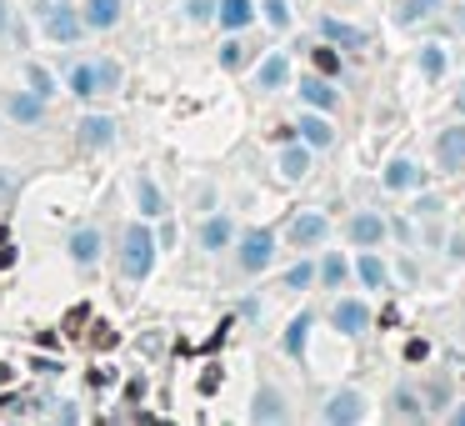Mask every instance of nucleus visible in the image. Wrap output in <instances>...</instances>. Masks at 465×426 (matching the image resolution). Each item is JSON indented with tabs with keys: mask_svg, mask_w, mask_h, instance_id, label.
Returning <instances> with one entry per match:
<instances>
[{
	"mask_svg": "<svg viewBox=\"0 0 465 426\" xmlns=\"http://www.w3.org/2000/svg\"><path fill=\"white\" fill-rule=\"evenodd\" d=\"M366 411H361V396L356 391H340V396H330V406H325V421H361Z\"/></svg>",
	"mask_w": 465,
	"mask_h": 426,
	"instance_id": "9b49d317",
	"label": "nucleus"
},
{
	"mask_svg": "<svg viewBox=\"0 0 465 426\" xmlns=\"http://www.w3.org/2000/svg\"><path fill=\"white\" fill-rule=\"evenodd\" d=\"M11 196H16V176L0 171V201H11Z\"/></svg>",
	"mask_w": 465,
	"mask_h": 426,
	"instance_id": "ea45409f",
	"label": "nucleus"
},
{
	"mask_svg": "<svg viewBox=\"0 0 465 426\" xmlns=\"http://www.w3.org/2000/svg\"><path fill=\"white\" fill-rule=\"evenodd\" d=\"M366 321H370V316H366V306H361V301H340V306H335V326H340L345 336H361V331H366Z\"/></svg>",
	"mask_w": 465,
	"mask_h": 426,
	"instance_id": "6e6552de",
	"label": "nucleus"
},
{
	"mask_svg": "<svg viewBox=\"0 0 465 426\" xmlns=\"http://www.w3.org/2000/svg\"><path fill=\"white\" fill-rule=\"evenodd\" d=\"M30 90H35V95H45V100H50V95H55V76H50V71H45V66H30Z\"/></svg>",
	"mask_w": 465,
	"mask_h": 426,
	"instance_id": "a878e982",
	"label": "nucleus"
},
{
	"mask_svg": "<svg viewBox=\"0 0 465 426\" xmlns=\"http://www.w3.org/2000/svg\"><path fill=\"white\" fill-rule=\"evenodd\" d=\"M11 377H16V371H11V366H6V361H0V386H6V381H11Z\"/></svg>",
	"mask_w": 465,
	"mask_h": 426,
	"instance_id": "37998d69",
	"label": "nucleus"
},
{
	"mask_svg": "<svg viewBox=\"0 0 465 426\" xmlns=\"http://www.w3.org/2000/svg\"><path fill=\"white\" fill-rule=\"evenodd\" d=\"M115 85H121V66L100 61V90H115Z\"/></svg>",
	"mask_w": 465,
	"mask_h": 426,
	"instance_id": "72a5a7b5",
	"label": "nucleus"
},
{
	"mask_svg": "<svg viewBox=\"0 0 465 426\" xmlns=\"http://www.w3.org/2000/svg\"><path fill=\"white\" fill-rule=\"evenodd\" d=\"M301 136H306L310 146H330V126H325V121H315V116H306V121H301Z\"/></svg>",
	"mask_w": 465,
	"mask_h": 426,
	"instance_id": "393cba45",
	"label": "nucleus"
},
{
	"mask_svg": "<svg viewBox=\"0 0 465 426\" xmlns=\"http://www.w3.org/2000/svg\"><path fill=\"white\" fill-rule=\"evenodd\" d=\"M200 246H205V251H220V246H230V221H225V216H210V221L200 226Z\"/></svg>",
	"mask_w": 465,
	"mask_h": 426,
	"instance_id": "f3484780",
	"label": "nucleus"
},
{
	"mask_svg": "<svg viewBox=\"0 0 465 426\" xmlns=\"http://www.w3.org/2000/svg\"><path fill=\"white\" fill-rule=\"evenodd\" d=\"M85 316H90V306H76V311L66 316V331H71V336H76V331L85 326Z\"/></svg>",
	"mask_w": 465,
	"mask_h": 426,
	"instance_id": "f704fd0d",
	"label": "nucleus"
},
{
	"mask_svg": "<svg viewBox=\"0 0 465 426\" xmlns=\"http://www.w3.org/2000/svg\"><path fill=\"white\" fill-rule=\"evenodd\" d=\"M220 66H241V45H236V40H230V45L220 50Z\"/></svg>",
	"mask_w": 465,
	"mask_h": 426,
	"instance_id": "58836bf2",
	"label": "nucleus"
},
{
	"mask_svg": "<svg viewBox=\"0 0 465 426\" xmlns=\"http://www.w3.org/2000/svg\"><path fill=\"white\" fill-rule=\"evenodd\" d=\"M315 71H320V76H335V71H340V56H335L330 45H320V50H315Z\"/></svg>",
	"mask_w": 465,
	"mask_h": 426,
	"instance_id": "7c9ffc66",
	"label": "nucleus"
},
{
	"mask_svg": "<svg viewBox=\"0 0 465 426\" xmlns=\"http://www.w3.org/2000/svg\"><path fill=\"white\" fill-rule=\"evenodd\" d=\"M425 356H430L425 341H411V346H405V361H425Z\"/></svg>",
	"mask_w": 465,
	"mask_h": 426,
	"instance_id": "e433bc0d",
	"label": "nucleus"
},
{
	"mask_svg": "<svg viewBox=\"0 0 465 426\" xmlns=\"http://www.w3.org/2000/svg\"><path fill=\"white\" fill-rule=\"evenodd\" d=\"M395 411H400V416H411V421H416V416H425V406H421L411 391H395Z\"/></svg>",
	"mask_w": 465,
	"mask_h": 426,
	"instance_id": "c756f323",
	"label": "nucleus"
},
{
	"mask_svg": "<svg viewBox=\"0 0 465 426\" xmlns=\"http://www.w3.org/2000/svg\"><path fill=\"white\" fill-rule=\"evenodd\" d=\"M71 90H76L80 100H90V95L100 90V66H76V71H71Z\"/></svg>",
	"mask_w": 465,
	"mask_h": 426,
	"instance_id": "2eb2a0df",
	"label": "nucleus"
},
{
	"mask_svg": "<svg viewBox=\"0 0 465 426\" xmlns=\"http://www.w3.org/2000/svg\"><path fill=\"white\" fill-rule=\"evenodd\" d=\"M80 20L90 30H110L121 20V0H80Z\"/></svg>",
	"mask_w": 465,
	"mask_h": 426,
	"instance_id": "423d86ee",
	"label": "nucleus"
},
{
	"mask_svg": "<svg viewBox=\"0 0 465 426\" xmlns=\"http://www.w3.org/2000/svg\"><path fill=\"white\" fill-rule=\"evenodd\" d=\"M306 171H310V155H306L301 146H290V150H280V176H285V181H301Z\"/></svg>",
	"mask_w": 465,
	"mask_h": 426,
	"instance_id": "a211bd4d",
	"label": "nucleus"
},
{
	"mask_svg": "<svg viewBox=\"0 0 465 426\" xmlns=\"http://www.w3.org/2000/svg\"><path fill=\"white\" fill-rule=\"evenodd\" d=\"M255 20V6L250 0H220V25L225 30H246Z\"/></svg>",
	"mask_w": 465,
	"mask_h": 426,
	"instance_id": "9d476101",
	"label": "nucleus"
},
{
	"mask_svg": "<svg viewBox=\"0 0 465 426\" xmlns=\"http://www.w3.org/2000/svg\"><path fill=\"white\" fill-rule=\"evenodd\" d=\"M361 281L366 286H385V261L380 256H361Z\"/></svg>",
	"mask_w": 465,
	"mask_h": 426,
	"instance_id": "b1692460",
	"label": "nucleus"
},
{
	"mask_svg": "<svg viewBox=\"0 0 465 426\" xmlns=\"http://www.w3.org/2000/svg\"><path fill=\"white\" fill-rule=\"evenodd\" d=\"M320 276H325V286H340L345 281V256H325L320 261Z\"/></svg>",
	"mask_w": 465,
	"mask_h": 426,
	"instance_id": "bb28decb",
	"label": "nucleus"
},
{
	"mask_svg": "<svg viewBox=\"0 0 465 426\" xmlns=\"http://www.w3.org/2000/svg\"><path fill=\"white\" fill-rule=\"evenodd\" d=\"M460 111H465V85H460Z\"/></svg>",
	"mask_w": 465,
	"mask_h": 426,
	"instance_id": "a18cd8bd",
	"label": "nucleus"
},
{
	"mask_svg": "<svg viewBox=\"0 0 465 426\" xmlns=\"http://www.w3.org/2000/svg\"><path fill=\"white\" fill-rule=\"evenodd\" d=\"M270 256H275V236L270 231H250L241 241V271H265Z\"/></svg>",
	"mask_w": 465,
	"mask_h": 426,
	"instance_id": "7ed1b4c3",
	"label": "nucleus"
},
{
	"mask_svg": "<svg viewBox=\"0 0 465 426\" xmlns=\"http://www.w3.org/2000/svg\"><path fill=\"white\" fill-rule=\"evenodd\" d=\"M215 11H220V6H210V0H191V16H195V20H210Z\"/></svg>",
	"mask_w": 465,
	"mask_h": 426,
	"instance_id": "c9c22d12",
	"label": "nucleus"
},
{
	"mask_svg": "<svg viewBox=\"0 0 465 426\" xmlns=\"http://www.w3.org/2000/svg\"><path fill=\"white\" fill-rule=\"evenodd\" d=\"M320 30H325L330 40H340V45H361V40H366L356 25H345V20H335V16H325V20H320Z\"/></svg>",
	"mask_w": 465,
	"mask_h": 426,
	"instance_id": "4be33fe9",
	"label": "nucleus"
},
{
	"mask_svg": "<svg viewBox=\"0 0 465 426\" xmlns=\"http://www.w3.org/2000/svg\"><path fill=\"white\" fill-rule=\"evenodd\" d=\"M6 30H11V6L0 0V35H6Z\"/></svg>",
	"mask_w": 465,
	"mask_h": 426,
	"instance_id": "79ce46f5",
	"label": "nucleus"
},
{
	"mask_svg": "<svg viewBox=\"0 0 465 426\" xmlns=\"http://www.w3.org/2000/svg\"><path fill=\"white\" fill-rule=\"evenodd\" d=\"M0 105H6V116H11V121L35 126V121H40V111H45V95H35V90H11Z\"/></svg>",
	"mask_w": 465,
	"mask_h": 426,
	"instance_id": "20e7f679",
	"label": "nucleus"
},
{
	"mask_svg": "<svg viewBox=\"0 0 465 426\" xmlns=\"http://www.w3.org/2000/svg\"><path fill=\"white\" fill-rule=\"evenodd\" d=\"M320 236H325V216H315V211H306V216L290 221V241H296V246H310Z\"/></svg>",
	"mask_w": 465,
	"mask_h": 426,
	"instance_id": "1a4fd4ad",
	"label": "nucleus"
},
{
	"mask_svg": "<svg viewBox=\"0 0 465 426\" xmlns=\"http://www.w3.org/2000/svg\"><path fill=\"white\" fill-rule=\"evenodd\" d=\"M306 336H310V316H296V321H290V331H285V351L301 356V351H306Z\"/></svg>",
	"mask_w": 465,
	"mask_h": 426,
	"instance_id": "5701e85b",
	"label": "nucleus"
},
{
	"mask_svg": "<svg viewBox=\"0 0 465 426\" xmlns=\"http://www.w3.org/2000/svg\"><path fill=\"white\" fill-rule=\"evenodd\" d=\"M220 386V366H205V377H200V391H215Z\"/></svg>",
	"mask_w": 465,
	"mask_h": 426,
	"instance_id": "4c0bfd02",
	"label": "nucleus"
},
{
	"mask_svg": "<svg viewBox=\"0 0 465 426\" xmlns=\"http://www.w3.org/2000/svg\"><path fill=\"white\" fill-rule=\"evenodd\" d=\"M380 236H385V221L380 216H356L351 221V241H361V246H375Z\"/></svg>",
	"mask_w": 465,
	"mask_h": 426,
	"instance_id": "dca6fc26",
	"label": "nucleus"
},
{
	"mask_svg": "<svg viewBox=\"0 0 465 426\" xmlns=\"http://www.w3.org/2000/svg\"><path fill=\"white\" fill-rule=\"evenodd\" d=\"M76 141H80L85 150H105V146L115 141V121H110V116H85V121L76 126Z\"/></svg>",
	"mask_w": 465,
	"mask_h": 426,
	"instance_id": "39448f33",
	"label": "nucleus"
},
{
	"mask_svg": "<svg viewBox=\"0 0 465 426\" xmlns=\"http://www.w3.org/2000/svg\"><path fill=\"white\" fill-rule=\"evenodd\" d=\"M150 266H155V236L145 226H126V236H121V276L126 281H145Z\"/></svg>",
	"mask_w": 465,
	"mask_h": 426,
	"instance_id": "f257e3e1",
	"label": "nucleus"
},
{
	"mask_svg": "<svg viewBox=\"0 0 465 426\" xmlns=\"http://www.w3.org/2000/svg\"><path fill=\"white\" fill-rule=\"evenodd\" d=\"M285 81H290V61H285V56H270V61L260 66V85H265V90H280Z\"/></svg>",
	"mask_w": 465,
	"mask_h": 426,
	"instance_id": "6ab92c4d",
	"label": "nucleus"
},
{
	"mask_svg": "<svg viewBox=\"0 0 465 426\" xmlns=\"http://www.w3.org/2000/svg\"><path fill=\"white\" fill-rule=\"evenodd\" d=\"M450 421H455V426H465V406H455V411H450Z\"/></svg>",
	"mask_w": 465,
	"mask_h": 426,
	"instance_id": "c03bdc74",
	"label": "nucleus"
},
{
	"mask_svg": "<svg viewBox=\"0 0 465 426\" xmlns=\"http://www.w3.org/2000/svg\"><path fill=\"white\" fill-rule=\"evenodd\" d=\"M16 266V246H0V271H11Z\"/></svg>",
	"mask_w": 465,
	"mask_h": 426,
	"instance_id": "a19ab883",
	"label": "nucleus"
},
{
	"mask_svg": "<svg viewBox=\"0 0 465 426\" xmlns=\"http://www.w3.org/2000/svg\"><path fill=\"white\" fill-rule=\"evenodd\" d=\"M265 16H270V25H275V30H285V25H290V6H285V0H265Z\"/></svg>",
	"mask_w": 465,
	"mask_h": 426,
	"instance_id": "2f4dec72",
	"label": "nucleus"
},
{
	"mask_svg": "<svg viewBox=\"0 0 465 426\" xmlns=\"http://www.w3.org/2000/svg\"><path fill=\"white\" fill-rule=\"evenodd\" d=\"M385 186H390V191H411V186H421V171H416L411 161H390V166H385Z\"/></svg>",
	"mask_w": 465,
	"mask_h": 426,
	"instance_id": "4468645a",
	"label": "nucleus"
},
{
	"mask_svg": "<svg viewBox=\"0 0 465 426\" xmlns=\"http://www.w3.org/2000/svg\"><path fill=\"white\" fill-rule=\"evenodd\" d=\"M460 25H465V11H460Z\"/></svg>",
	"mask_w": 465,
	"mask_h": 426,
	"instance_id": "49530a36",
	"label": "nucleus"
},
{
	"mask_svg": "<svg viewBox=\"0 0 465 426\" xmlns=\"http://www.w3.org/2000/svg\"><path fill=\"white\" fill-rule=\"evenodd\" d=\"M435 6H440V0H411V6H405V11H400V20H416V16H430Z\"/></svg>",
	"mask_w": 465,
	"mask_h": 426,
	"instance_id": "473e14b6",
	"label": "nucleus"
},
{
	"mask_svg": "<svg viewBox=\"0 0 465 426\" xmlns=\"http://www.w3.org/2000/svg\"><path fill=\"white\" fill-rule=\"evenodd\" d=\"M421 71H425V76H440V71H445L440 45H425V50H421Z\"/></svg>",
	"mask_w": 465,
	"mask_h": 426,
	"instance_id": "cd10ccee",
	"label": "nucleus"
},
{
	"mask_svg": "<svg viewBox=\"0 0 465 426\" xmlns=\"http://www.w3.org/2000/svg\"><path fill=\"white\" fill-rule=\"evenodd\" d=\"M250 416H255V421H285V406H280L275 391H260L255 406H250Z\"/></svg>",
	"mask_w": 465,
	"mask_h": 426,
	"instance_id": "412c9836",
	"label": "nucleus"
},
{
	"mask_svg": "<svg viewBox=\"0 0 465 426\" xmlns=\"http://www.w3.org/2000/svg\"><path fill=\"white\" fill-rule=\"evenodd\" d=\"M135 196H140V216H165V201H160V191H155V181H150V176H140Z\"/></svg>",
	"mask_w": 465,
	"mask_h": 426,
	"instance_id": "aec40b11",
	"label": "nucleus"
},
{
	"mask_svg": "<svg viewBox=\"0 0 465 426\" xmlns=\"http://www.w3.org/2000/svg\"><path fill=\"white\" fill-rule=\"evenodd\" d=\"M301 95H306L310 105H320V111H335V105H340V90L325 85V81H301Z\"/></svg>",
	"mask_w": 465,
	"mask_h": 426,
	"instance_id": "ddd939ff",
	"label": "nucleus"
},
{
	"mask_svg": "<svg viewBox=\"0 0 465 426\" xmlns=\"http://www.w3.org/2000/svg\"><path fill=\"white\" fill-rule=\"evenodd\" d=\"M310 281H315V266H306V261L285 271V286H296V291H301V286H310Z\"/></svg>",
	"mask_w": 465,
	"mask_h": 426,
	"instance_id": "c85d7f7f",
	"label": "nucleus"
},
{
	"mask_svg": "<svg viewBox=\"0 0 465 426\" xmlns=\"http://www.w3.org/2000/svg\"><path fill=\"white\" fill-rule=\"evenodd\" d=\"M80 11L76 6H66V0H50V6L40 11V30H45V40H55V45H76L80 40Z\"/></svg>",
	"mask_w": 465,
	"mask_h": 426,
	"instance_id": "f03ea898",
	"label": "nucleus"
},
{
	"mask_svg": "<svg viewBox=\"0 0 465 426\" xmlns=\"http://www.w3.org/2000/svg\"><path fill=\"white\" fill-rule=\"evenodd\" d=\"M465 161V126H450L445 136H440V166H460Z\"/></svg>",
	"mask_w": 465,
	"mask_h": 426,
	"instance_id": "f8f14e48",
	"label": "nucleus"
},
{
	"mask_svg": "<svg viewBox=\"0 0 465 426\" xmlns=\"http://www.w3.org/2000/svg\"><path fill=\"white\" fill-rule=\"evenodd\" d=\"M71 261H76V266H95V261H100V231H95V226H80V231L71 236Z\"/></svg>",
	"mask_w": 465,
	"mask_h": 426,
	"instance_id": "0eeeda50",
	"label": "nucleus"
}]
</instances>
